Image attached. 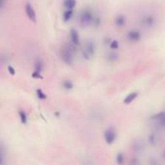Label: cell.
<instances>
[{"label": "cell", "instance_id": "1", "mask_svg": "<svg viewBox=\"0 0 165 165\" xmlns=\"http://www.w3.org/2000/svg\"><path fill=\"white\" fill-rule=\"evenodd\" d=\"M116 138H117V133H116V130L113 128H107L104 131V140L106 142V144L108 145L113 144L115 140H116Z\"/></svg>", "mask_w": 165, "mask_h": 165}, {"label": "cell", "instance_id": "9", "mask_svg": "<svg viewBox=\"0 0 165 165\" xmlns=\"http://www.w3.org/2000/svg\"><path fill=\"white\" fill-rule=\"evenodd\" d=\"M150 165H160L158 162H157L156 160H155V159H152L151 160V163H150Z\"/></svg>", "mask_w": 165, "mask_h": 165}, {"label": "cell", "instance_id": "10", "mask_svg": "<svg viewBox=\"0 0 165 165\" xmlns=\"http://www.w3.org/2000/svg\"><path fill=\"white\" fill-rule=\"evenodd\" d=\"M164 157H165V152H164Z\"/></svg>", "mask_w": 165, "mask_h": 165}, {"label": "cell", "instance_id": "4", "mask_svg": "<svg viewBox=\"0 0 165 165\" xmlns=\"http://www.w3.org/2000/svg\"><path fill=\"white\" fill-rule=\"evenodd\" d=\"M116 163L118 165H124L125 164V156L122 153H119L116 156Z\"/></svg>", "mask_w": 165, "mask_h": 165}, {"label": "cell", "instance_id": "3", "mask_svg": "<svg viewBox=\"0 0 165 165\" xmlns=\"http://www.w3.org/2000/svg\"><path fill=\"white\" fill-rule=\"evenodd\" d=\"M137 96H138V93L137 92H133V93H130L128 94V96L126 97V99H124V102L126 103V104H130L134 99H135L137 98Z\"/></svg>", "mask_w": 165, "mask_h": 165}, {"label": "cell", "instance_id": "8", "mask_svg": "<svg viewBox=\"0 0 165 165\" xmlns=\"http://www.w3.org/2000/svg\"><path fill=\"white\" fill-rule=\"evenodd\" d=\"M130 165H140V161L136 158H133L131 161H130Z\"/></svg>", "mask_w": 165, "mask_h": 165}, {"label": "cell", "instance_id": "2", "mask_svg": "<svg viewBox=\"0 0 165 165\" xmlns=\"http://www.w3.org/2000/svg\"><path fill=\"white\" fill-rule=\"evenodd\" d=\"M153 120H156L159 123L160 125L165 126V112H160V113H157L156 115L153 117Z\"/></svg>", "mask_w": 165, "mask_h": 165}, {"label": "cell", "instance_id": "5", "mask_svg": "<svg viewBox=\"0 0 165 165\" xmlns=\"http://www.w3.org/2000/svg\"><path fill=\"white\" fill-rule=\"evenodd\" d=\"M18 115H20V121L22 124H26V123H27V115H26L24 111L20 110L18 111Z\"/></svg>", "mask_w": 165, "mask_h": 165}, {"label": "cell", "instance_id": "7", "mask_svg": "<svg viewBox=\"0 0 165 165\" xmlns=\"http://www.w3.org/2000/svg\"><path fill=\"white\" fill-rule=\"evenodd\" d=\"M37 94H38V98H39V99H47V95H45L42 90H38L37 91Z\"/></svg>", "mask_w": 165, "mask_h": 165}, {"label": "cell", "instance_id": "6", "mask_svg": "<svg viewBox=\"0 0 165 165\" xmlns=\"http://www.w3.org/2000/svg\"><path fill=\"white\" fill-rule=\"evenodd\" d=\"M63 87L67 90H71L72 88L74 87V85H72V83L71 81H64L63 82Z\"/></svg>", "mask_w": 165, "mask_h": 165}]
</instances>
